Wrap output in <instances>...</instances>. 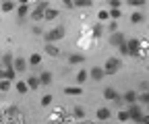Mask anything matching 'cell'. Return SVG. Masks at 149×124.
<instances>
[{"label": "cell", "instance_id": "cell-1", "mask_svg": "<svg viewBox=\"0 0 149 124\" xmlns=\"http://www.w3.org/2000/svg\"><path fill=\"white\" fill-rule=\"evenodd\" d=\"M120 66H122V60L116 58V56H112V58H108L106 64H104V73H106V75H116L118 70H120Z\"/></svg>", "mask_w": 149, "mask_h": 124}, {"label": "cell", "instance_id": "cell-2", "mask_svg": "<svg viewBox=\"0 0 149 124\" xmlns=\"http://www.w3.org/2000/svg\"><path fill=\"white\" fill-rule=\"evenodd\" d=\"M62 37H64V27H54V29H50V31L44 35L46 44H56V42L62 39Z\"/></svg>", "mask_w": 149, "mask_h": 124}, {"label": "cell", "instance_id": "cell-3", "mask_svg": "<svg viewBox=\"0 0 149 124\" xmlns=\"http://www.w3.org/2000/svg\"><path fill=\"white\" fill-rule=\"evenodd\" d=\"M48 8H50V2H46V0H44V2H37V6L31 10V19H33L35 23H37V21H42Z\"/></svg>", "mask_w": 149, "mask_h": 124}, {"label": "cell", "instance_id": "cell-4", "mask_svg": "<svg viewBox=\"0 0 149 124\" xmlns=\"http://www.w3.org/2000/svg\"><path fill=\"white\" fill-rule=\"evenodd\" d=\"M128 116H130V120H133V122H137V124H143V112H141V108H139V105L137 103H133V105H128Z\"/></svg>", "mask_w": 149, "mask_h": 124}, {"label": "cell", "instance_id": "cell-5", "mask_svg": "<svg viewBox=\"0 0 149 124\" xmlns=\"http://www.w3.org/2000/svg\"><path fill=\"white\" fill-rule=\"evenodd\" d=\"M126 46H128V56H139L141 54V42L137 37L126 39Z\"/></svg>", "mask_w": 149, "mask_h": 124}, {"label": "cell", "instance_id": "cell-6", "mask_svg": "<svg viewBox=\"0 0 149 124\" xmlns=\"http://www.w3.org/2000/svg\"><path fill=\"white\" fill-rule=\"evenodd\" d=\"M104 97L106 99H110V101H114V103H122V97L118 95V91L116 89H112V87H106V89H104Z\"/></svg>", "mask_w": 149, "mask_h": 124}, {"label": "cell", "instance_id": "cell-7", "mask_svg": "<svg viewBox=\"0 0 149 124\" xmlns=\"http://www.w3.org/2000/svg\"><path fill=\"white\" fill-rule=\"evenodd\" d=\"M124 42H126V39H124V35H122V33H118V31L110 35V44L114 46V48H120V46H122Z\"/></svg>", "mask_w": 149, "mask_h": 124}, {"label": "cell", "instance_id": "cell-8", "mask_svg": "<svg viewBox=\"0 0 149 124\" xmlns=\"http://www.w3.org/2000/svg\"><path fill=\"white\" fill-rule=\"evenodd\" d=\"M44 52H46L48 56H52V58H58V56H60V50H58V46H56V44H46Z\"/></svg>", "mask_w": 149, "mask_h": 124}, {"label": "cell", "instance_id": "cell-9", "mask_svg": "<svg viewBox=\"0 0 149 124\" xmlns=\"http://www.w3.org/2000/svg\"><path fill=\"white\" fill-rule=\"evenodd\" d=\"M89 77H91L93 81H102V79L106 77V73H104V68H102V66H93V68H91V73H89Z\"/></svg>", "mask_w": 149, "mask_h": 124}, {"label": "cell", "instance_id": "cell-10", "mask_svg": "<svg viewBox=\"0 0 149 124\" xmlns=\"http://www.w3.org/2000/svg\"><path fill=\"white\" fill-rule=\"evenodd\" d=\"M0 64H2V68L13 66V64H15V56L10 54V52H4V54H2V58H0Z\"/></svg>", "mask_w": 149, "mask_h": 124}, {"label": "cell", "instance_id": "cell-11", "mask_svg": "<svg viewBox=\"0 0 149 124\" xmlns=\"http://www.w3.org/2000/svg\"><path fill=\"white\" fill-rule=\"evenodd\" d=\"M122 99H124L128 105H133V103H137V101H139V93H137V91H126Z\"/></svg>", "mask_w": 149, "mask_h": 124}, {"label": "cell", "instance_id": "cell-12", "mask_svg": "<svg viewBox=\"0 0 149 124\" xmlns=\"http://www.w3.org/2000/svg\"><path fill=\"white\" fill-rule=\"evenodd\" d=\"M64 93H66V95H74V97H77V95H81V93H83V87H79V85H74V87H64Z\"/></svg>", "mask_w": 149, "mask_h": 124}, {"label": "cell", "instance_id": "cell-13", "mask_svg": "<svg viewBox=\"0 0 149 124\" xmlns=\"http://www.w3.org/2000/svg\"><path fill=\"white\" fill-rule=\"evenodd\" d=\"M95 116H97V120L104 122V120H108V118L112 116V112H110V108H100V110L95 112Z\"/></svg>", "mask_w": 149, "mask_h": 124}, {"label": "cell", "instance_id": "cell-14", "mask_svg": "<svg viewBox=\"0 0 149 124\" xmlns=\"http://www.w3.org/2000/svg\"><path fill=\"white\" fill-rule=\"evenodd\" d=\"M17 6H19V4H15V2H10V0H6V2L0 4V10H2V12H13V10H17Z\"/></svg>", "mask_w": 149, "mask_h": 124}, {"label": "cell", "instance_id": "cell-15", "mask_svg": "<svg viewBox=\"0 0 149 124\" xmlns=\"http://www.w3.org/2000/svg\"><path fill=\"white\" fill-rule=\"evenodd\" d=\"M37 79H40V85H50L52 83V73H50V70H44Z\"/></svg>", "mask_w": 149, "mask_h": 124}, {"label": "cell", "instance_id": "cell-16", "mask_svg": "<svg viewBox=\"0 0 149 124\" xmlns=\"http://www.w3.org/2000/svg\"><path fill=\"white\" fill-rule=\"evenodd\" d=\"M25 66H27L25 58H15V64H13V68L17 70V73H23V70H25Z\"/></svg>", "mask_w": 149, "mask_h": 124}, {"label": "cell", "instance_id": "cell-17", "mask_svg": "<svg viewBox=\"0 0 149 124\" xmlns=\"http://www.w3.org/2000/svg\"><path fill=\"white\" fill-rule=\"evenodd\" d=\"M68 62L70 64H83L85 62V56L83 54H68Z\"/></svg>", "mask_w": 149, "mask_h": 124}, {"label": "cell", "instance_id": "cell-18", "mask_svg": "<svg viewBox=\"0 0 149 124\" xmlns=\"http://www.w3.org/2000/svg\"><path fill=\"white\" fill-rule=\"evenodd\" d=\"M143 21H145V15H143V12L135 10L133 15H130V23H135V25H139V23H143Z\"/></svg>", "mask_w": 149, "mask_h": 124}, {"label": "cell", "instance_id": "cell-19", "mask_svg": "<svg viewBox=\"0 0 149 124\" xmlns=\"http://www.w3.org/2000/svg\"><path fill=\"white\" fill-rule=\"evenodd\" d=\"M87 79H89V73H87V70H85V68H81V70H79V73H77V85L81 87V85H83V83H85Z\"/></svg>", "mask_w": 149, "mask_h": 124}, {"label": "cell", "instance_id": "cell-20", "mask_svg": "<svg viewBox=\"0 0 149 124\" xmlns=\"http://www.w3.org/2000/svg\"><path fill=\"white\" fill-rule=\"evenodd\" d=\"M31 66H40L42 64V54H37V52H33V54L29 56V60H27Z\"/></svg>", "mask_w": 149, "mask_h": 124}, {"label": "cell", "instance_id": "cell-21", "mask_svg": "<svg viewBox=\"0 0 149 124\" xmlns=\"http://www.w3.org/2000/svg\"><path fill=\"white\" fill-rule=\"evenodd\" d=\"M56 17H58V10H56V8H52V6H50V8L46 10V15H44V21H54V19H56Z\"/></svg>", "mask_w": 149, "mask_h": 124}, {"label": "cell", "instance_id": "cell-22", "mask_svg": "<svg viewBox=\"0 0 149 124\" xmlns=\"http://www.w3.org/2000/svg\"><path fill=\"white\" fill-rule=\"evenodd\" d=\"M17 15L21 17V19H23L25 15H29V4H27V2H23V4H19V6H17Z\"/></svg>", "mask_w": 149, "mask_h": 124}, {"label": "cell", "instance_id": "cell-23", "mask_svg": "<svg viewBox=\"0 0 149 124\" xmlns=\"http://www.w3.org/2000/svg\"><path fill=\"white\" fill-rule=\"evenodd\" d=\"M15 77H17V70H15L13 66L4 68V79H6V81H10V83H13V81H15Z\"/></svg>", "mask_w": 149, "mask_h": 124}, {"label": "cell", "instance_id": "cell-24", "mask_svg": "<svg viewBox=\"0 0 149 124\" xmlns=\"http://www.w3.org/2000/svg\"><path fill=\"white\" fill-rule=\"evenodd\" d=\"M91 33H93V37L97 39V37H102V33H104V27H102L100 23H95V25L91 27Z\"/></svg>", "mask_w": 149, "mask_h": 124}, {"label": "cell", "instance_id": "cell-25", "mask_svg": "<svg viewBox=\"0 0 149 124\" xmlns=\"http://www.w3.org/2000/svg\"><path fill=\"white\" fill-rule=\"evenodd\" d=\"M25 83H27L29 89H37V87H40V79H37V77H29Z\"/></svg>", "mask_w": 149, "mask_h": 124}, {"label": "cell", "instance_id": "cell-26", "mask_svg": "<svg viewBox=\"0 0 149 124\" xmlns=\"http://www.w3.org/2000/svg\"><path fill=\"white\" fill-rule=\"evenodd\" d=\"M91 4H93L91 0H74V8H87Z\"/></svg>", "mask_w": 149, "mask_h": 124}, {"label": "cell", "instance_id": "cell-27", "mask_svg": "<svg viewBox=\"0 0 149 124\" xmlns=\"http://www.w3.org/2000/svg\"><path fill=\"white\" fill-rule=\"evenodd\" d=\"M17 91L21 93V95H23V93H27V91H29L27 83H25V81H17Z\"/></svg>", "mask_w": 149, "mask_h": 124}, {"label": "cell", "instance_id": "cell-28", "mask_svg": "<svg viewBox=\"0 0 149 124\" xmlns=\"http://www.w3.org/2000/svg\"><path fill=\"white\" fill-rule=\"evenodd\" d=\"M72 116L77 118V120H81V118H85V110H83V108H79V105H77V108L72 110Z\"/></svg>", "mask_w": 149, "mask_h": 124}, {"label": "cell", "instance_id": "cell-29", "mask_svg": "<svg viewBox=\"0 0 149 124\" xmlns=\"http://www.w3.org/2000/svg\"><path fill=\"white\" fill-rule=\"evenodd\" d=\"M108 6H110V10H120L122 2H120V0H110V2H108Z\"/></svg>", "mask_w": 149, "mask_h": 124}, {"label": "cell", "instance_id": "cell-30", "mask_svg": "<svg viewBox=\"0 0 149 124\" xmlns=\"http://www.w3.org/2000/svg\"><path fill=\"white\" fill-rule=\"evenodd\" d=\"M118 120H120V122H128V120H130L128 112H126V110H120V112H118Z\"/></svg>", "mask_w": 149, "mask_h": 124}, {"label": "cell", "instance_id": "cell-31", "mask_svg": "<svg viewBox=\"0 0 149 124\" xmlns=\"http://www.w3.org/2000/svg\"><path fill=\"white\" fill-rule=\"evenodd\" d=\"M128 4L135 6V8H143L145 6V0H128Z\"/></svg>", "mask_w": 149, "mask_h": 124}, {"label": "cell", "instance_id": "cell-32", "mask_svg": "<svg viewBox=\"0 0 149 124\" xmlns=\"http://www.w3.org/2000/svg\"><path fill=\"white\" fill-rule=\"evenodd\" d=\"M10 81H6V79H2V81H0V91H8L10 89Z\"/></svg>", "mask_w": 149, "mask_h": 124}, {"label": "cell", "instance_id": "cell-33", "mask_svg": "<svg viewBox=\"0 0 149 124\" xmlns=\"http://www.w3.org/2000/svg\"><path fill=\"white\" fill-rule=\"evenodd\" d=\"M97 19H100L102 23L108 21V19H110V12H108V10H100V12H97Z\"/></svg>", "mask_w": 149, "mask_h": 124}, {"label": "cell", "instance_id": "cell-34", "mask_svg": "<svg viewBox=\"0 0 149 124\" xmlns=\"http://www.w3.org/2000/svg\"><path fill=\"white\" fill-rule=\"evenodd\" d=\"M108 12H110V19H112V21H116V19H120V15H122L120 10H108Z\"/></svg>", "mask_w": 149, "mask_h": 124}, {"label": "cell", "instance_id": "cell-35", "mask_svg": "<svg viewBox=\"0 0 149 124\" xmlns=\"http://www.w3.org/2000/svg\"><path fill=\"white\" fill-rule=\"evenodd\" d=\"M52 99H54L52 95H44V97H42V105H44V108H46V105H50V103H52Z\"/></svg>", "mask_w": 149, "mask_h": 124}, {"label": "cell", "instance_id": "cell-36", "mask_svg": "<svg viewBox=\"0 0 149 124\" xmlns=\"http://www.w3.org/2000/svg\"><path fill=\"white\" fill-rule=\"evenodd\" d=\"M118 52H120L122 56H128V46H126V42H124V44H122V46L118 48Z\"/></svg>", "mask_w": 149, "mask_h": 124}, {"label": "cell", "instance_id": "cell-37", "mask_svg": "<svg viewBox=\"0 0 149 124\" xmlns=\"http://www.w3.org/2000/svg\"><path fill=\"white\" fill-rule=\"evenodd\" d=\"M108 29H110L112 33H116V29H118V23H116V21H110V25H108Z\"/></svg>", "mask_w": 149, "mask_h": 124}, {"label": "cell", "instance_id": "cell-38", "mask_svg": "<svg viewBox=\"0 0 149 124\" xmlns=\"http://www.w3.org/2000/svg\"><path fill=\"white\" fill-rule=\"evenodd\" d=\"M64 6H66V8H74V2H70V0H64Z\"/></svg>", "mask_w": 149, "mask_h": 124}, {"label": "cell", "instance_id": "cell-39", "mask_svg": "<svg viewBox=\"0 0 149 124\" xmlns=\"http://www.w3.org/2000/svg\"><path fill=\"white\" fill-rule=\"evenodd\" d=\"M143 124H149V114H147V116H143Z\"/></svg>", "mask_w": 149, "mask_h": 124}, {"label": "cell", "instance_id": "cell-40", "mask_svg": "<svg viewBox=\"0 0 149 124\" xmlns=\"http://www.w3.org/2000/svg\"><path fill=\"white\" fill-rule=\"evenodd\" d=\"M0 58H2V52H0Z\"/></svg>", "mask_w": 149, "mask_h": 124}, {"label": "cell", "instance_id": "cell-41", "mask_svg": "<svg viewBox=\"0 0 149 124\" xmlns=\"http://www.w3.org/2000/svg\"><path fill=\"white\" fill-rule=\"evenodd\" d=\"M147 93H149V91H147Z\"/></svg>", "mask_w": 149, "mask_h": 124}]
</instances>
